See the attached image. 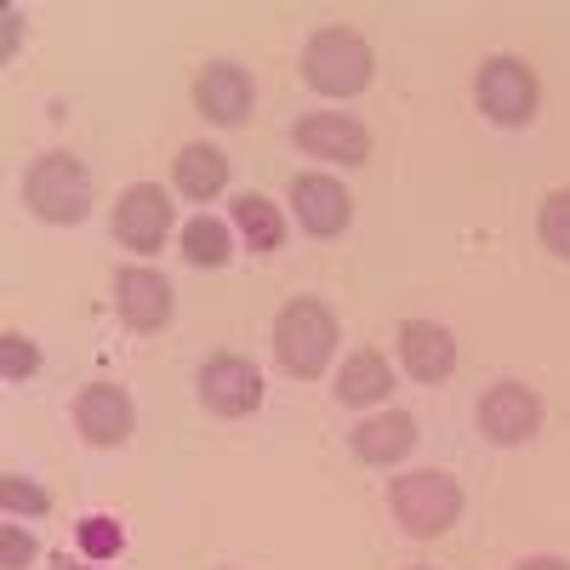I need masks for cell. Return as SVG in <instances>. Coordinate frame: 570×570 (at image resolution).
<instances>
[{"instance_id":"18","label":"cell","mask_w":570,"mask_h":570,"mask_svg":"<svg viewBox=\"0 0 570 570\" xmlns=\"http://www.w3.org/2000/svg\"><path fill=\"white\" fill-rule=\"evenodd\" d=\"M234 228L246 234L252 252H279V246H285V217H279V206L263 200V195H240V200H234Z\"/></svg>"},{"instance_id":"14","label":"cell","mask_w":570,"mask_h":570,"mask_svg":"<svg viewBox=\"0 0 570 570\" xmlns=\"http://www.w3.org/2000/svg\"><path fill=\"white\" fill-rule=\"evenodd\" d=\"M400 360L405 371L416 376V383H445V376L456 371V343H451V331L434 325V320H405L400 325Z\"/></svg>"},{"instance_id":"12","label":"cell","mask_w":570,"mask_h":570,"mask_svg":"<svg viewBox=\"0 0 570 570\" xmlns=\"http://www.w3.org/2000/svg\"><path fill=\"white\" fill-rule=\"evenodd\" d=\"M252 104H257V86H252V75H246L240 63H212V69H200V80H195V109H200L212 126H240V120L252 115Z\"/></svg>"},{"instance_id":"25","label":"cell","mask_w":570,"mask_h":570,"mask_svg":"<svg viewBox=\"0 0 570 570\" xmlns=\"http://www.w3.org/2000/svg\"><path fill=\"white\" fill-rule=\"evenodd\" d=\"M519 570H570V559H553V553H531V559H519Z\"/></svg>"},{"instance_id":"8","label":"cell","mask_w":570,"mask_h":570,"mask_svg":"<svg viewBox=\"0 0 570 570\" xmlns=\"http://www.w3.org/2000/svg\"><path fill=\"white\" fill-rule=\"evenodd\" d=\"M537 428H542L537 389L513 383V376H508V383H497V389H485V400H480V434L491 445H525Z\"/></svg>"},{"instance_id":"11","label":"cell","mask_w":570,"mask_h":570,"mask_svg":"<svg viewBox=\"0 0 570 570\" xmlns=\"http://www.w3.org/2000/svg\"><path fill=\"white\" fill-rule=\"evenodd\" d=\"M297 149L314 160H343V166H365L371 160V131L354 115H303L297 120Z\"/></svg>"},{"instance_id":"16","label":"cell","mask_w":570,"mask_h":570,"mask_svg":"<svg viewBox=\"0 0 570 570\" xmlns=\"http://www.w3.org/2000/svg\"><path fill=\"white\" fill-rule=\"evenodd\" d=\"M171 171H177V188L188 200H217L228 188V155L212 149V142H188Z\"/></svg>"},{"instance_id":"26","label":"cell","mask_w":570,"mask_h":570,"mask_svg":"<svg viewBox=\"0 0 570 570\" xmlns=\"http://www.w3.org/2000/svg\"><path fill=\"white\" fill-rule=\"evenodd\" d=\"M0 23H7V58H12V52H18V23H23V12L7 7V18H0Z\"/></svg>"},{"instance_id":"9","label":"cell","mask_w":570,"mask_h":570,"mask_svg":"<svg viewBox=\"0 0 570 570\" xmlns=\"http://www.w3.org/2000/svg\"><path fill=\"white\" fill-rule=\"evenodd\" d=\"M292 206H297L303 234H314V240H337V234L354 223L348 188H343L337 177H325V171H303V177H292Z\"/></svg>"},{"instance_id":"7","label":"cell","mask_w":570,"mask_h":570,"mask_svg":"<svg viewBox=\"0 0 570 570\" xmlns=\"http://www.w3.org/2000/svg\"><path fill=\"white\" fill-rule=\"evenodd\" d=\"M171 234V200L160 183H131L115 200V240L126 252H160V240Z\"/></svg>"},{"instance_id":"3","label":"cell","mask_w":570,"mask_h":570,"mask_svg":"<svg viewBox=\"0 0 570 570\" xmlns=\"http://www.w3.org/2000/svg\"><path fill=\"white\" fill-rule=\"evenodd\" d=\"M91 171L75 160V155H40L29 171H23V206L40 217V223H80L91 212Z\"/></svg>"},{"instance_id":"28","label":"cell","mask_w":570,"mask_h":570,"mask_svg":"<svg viewBox=\"0 0 570 570\" xmlns=\"http://www.w3.org/2000/svg\"><path fill=\"white\" fill-rule=\"evenodd\" d=\"M411 570H434V564H411Z\"/></svg>"},{"instance_id":"13","label":"cell","mask_w":570,"mask_h":570,"mask_svg":"<svg viewBox=\"0 0 570 570\" xmlns=\"http://www.w3.org/2000/svg\"><path fill=\"white\" fill-rule=\"evenodd\" d=\"M131 400L115 383H86L75 400V428L86 434V445H126L131 440Z\"/></svg>"},{"instance_id":"22","label":"cell","mask_w":570,"mask_h":570,"mask_svg":"<svg viewBox=\"0 0 570 570\" xmlns=\"http://www.w3.org/2000/svg\"><path fill=\"white\" fill-rule=\"evenodd\" d=\"M0 502H7V513H29V519L52 513V497H46L35 480H23V473H0Z\"/></svg>"},{"instance_id":"24","label":"cell","mask_w":570,"mask_h":570,"mask_svg":"<svg viewBox=\"0 0 570 570\" xmlns=\"http://www.w3.org/2000/svg\"><path fill=\"white\" fill-rule=\"evenodd\" d=\"M35 553L40 548H35V537L23 525H0V570H23Z\"/></svg>"},{"instance_id":"17","label":"cell","mask_w":570,"mask_h":570,"mask_svg":"<svg viewBox=\"0 0 570 570\" xmlns=\"http://www.w3.org/2000/svg\"><path fill=\"white\" fill-rule=\"evenodd\" d=\"M389 389H394V371H389V360L376 348H360V354L343 360V376H337V400L343 405H376Z\"/></svg>"},{"instance_id":"10","label":"cell","mask_w":570,"mask_h":570,"mask_svg":"<svg viewBox=\"0 0 570 570\" xmlns=\"http://www.w3.org/2000/svg\"><path fill=\"white\" fill-rule=\"evenodd\" d=\"M115 308H120V320L131 325V331H166L171 325V285H166V274H155V268H120L115 274Z\"/></svg>"},{"instance_id":"2","label":"cell","mask_w":570,"mask_h":570,"mask_svg":"<svg viewBox=\"0 0 570 570\" xmlns=\"http://www.w3.org/2000/svg\"><path fill=\"white\" fill-rule=\"evenodd\" d=\"M371 69H376V58L354 29H320L303 46V80L320 98H360L371 86Z\"/></svg>"},{"instance_id":"27","label":"cell","mask_w":570,"mask_h":570,"mask_svg":"<svg viewBox=\"0 0 570 570\" xmlns=\"http://www.w3.org/2000/svg\"><path fill=\"white\" fill-rule=\"evenodd\" d=\"M52 570H91V559L80 564V559H69V553H58V559H52Z\"/></svg>"},{"instance_id":"4","label":"cell","mask_w":570,"mask_h":570,"mask_svg":"<svg viewBox=\"0 0 570 570\" xmlns=\"http://www.w3.org/2000/svg\"><path fill=\"white\" fill-rule=\"evenodd\" d=\"M389 508L411 537H445L462 519V485L440 468H422V473H405V480L389 485Z\"/></svg>"},{"instance_id":"6","label":"cell","mask_w":570,"mask_h":570,"mask_svg":"<svg viewBox=\"0 0 570 570\" xmlns=\"http://www.w3.org/2000/svg\"><path fill=\"white\" fill-rule=\"evenodd\" d=\"M195 389H200L212 416H246V411L263 405V371L252 360H240V354H217V360L200 365Z\"/></svg>"},{"instance_id":"21","label":"cell","mask_w":570,"mask_h":570,"mask_svg":"<svg viewBox=\"0 0 570 570\" xmlns=\"http://www.w3.org/2000/svg\"><path fill=\"white\" fill-rule=\"evenodd\" d=\"M542 246L553 257H570V188H553L542 200Z\"/></svg>"},{"instance_id":"23","label":"cell","mask_w":570,"mask_h":570,"mask_svg":"<svg viewBox=\"0 0 570 570\" xmlns=\"http://www.w3.org/2000/svg\"><path fill=\"white\" fill-rule=\"evenodd\" d=\"M35 371H40V348L29 337H18V331H7V337H0V376H7V383H23V376H35Z\"/></svg>"},{"instance_id":"1","label":"cell","mask_w":570,"mask_h":570,"mask_svg":"<svg viewBox=\"0 0 570 570\" xmlns=\"http://www.w3.org/2000/svg\"><path fill=\"white\" fill-rule=\"evenodd\" d=\"M331 354H337V314H331L325 303L314 297H297L285 303L279 320H274V360L285 376H320L331 365Z\"/></svg>"},{"instance_id":"20","label":"cell","mask_w":570,"mask_h":570,"mask_svg":"<svg viewBox=\"0 0 570 570\" xmlns=\"http://www.w3.org/2000/svg\"><path fill=\"white\" fill-rule=\"evenodd\" d=\"M75 542H80V553L91 564H109V559L126 553V531H120V519H109V513H86L75 525Z\"/></svg>"},{"instance_id":"19","label":"cell","mask_w":570,"mask_h":570,"mask_svg":"<svg viewBox=\"0 0 570 570\" xmlns=\"http://www.w3.org/2000/svg\"><path fill=\"white\" fill-rule=\"evenodd\" d=\"M183 257L195 263V268H223L234 257V240H228V223L217 217H195L183 228Z\"/></svg>"},{"instance_id":"5","label":"cell","mask_w":570,"mask_h":570,"mask_svg":"<svg viewBox=\"0 0 570 570\" xmlns=\"http://www.w3.org/2000/svg\"><path fill=\"white\" fill-rule=\"evenodd\" d=\"M473 98H480V115H491L497 126H531L537 120V75L525 58H485L480 63V80H473Z\"/></svg>"},{"instance_id":"15","label":"cell","mask_w":570,"mask_h":570,"mask_svg":"<svg viewBox=\"0 0 570 570\" xmlns=\"http://www.w3.org/2000/svg\"><path fill=\"white\" fill-rule=\"evenodd\" d=\"M348 445H354V456H360L365 468H394V462H405L411 445H416V416H411V411L365 416L354 434H348Z\"/></svg>"}]
</instances>
